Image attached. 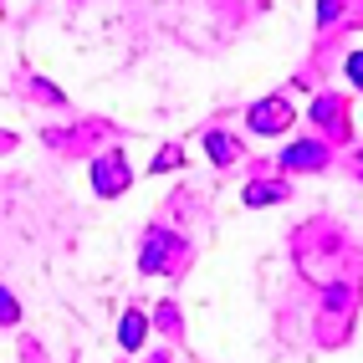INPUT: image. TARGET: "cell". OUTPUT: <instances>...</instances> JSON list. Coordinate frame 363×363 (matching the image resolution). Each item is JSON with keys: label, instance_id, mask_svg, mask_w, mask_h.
<instances>
[{"label": "cell", "instance_id": "4", "mask_svg": "<svg viewBox=\"0 0 363 363\" xmlns=\"http://www.w3.org/2000/svg\"><path fill=\"white\" fill-rule=\"evenodd\" d=\"M164 251H169V235L154 230V235H149V251H143V272H169V266H164Z\"/></svg>", "mask_w": 363, "mask_h": 363}, {"label": "cell", "instance_id": "6", "mask_svg": "<svg viewBox=\"0 0 363 363\" xmlns=\"http://www.w3.org/2000/svg\"><path fill=\"white\" fill-rule=\"evenodd\" d=\"M210 149H215V159H220V164L235 159V149H230V138H225V133H215V138H210Z\"/></svg>", "mask_w": 363, "mask_h": 363}, {"label": "cell", "instance_id": "5", "mask_svg": "<svg viewBox=\"0 0 363 363\" xmlns=\"http://www.w3.org/2000/svg\"><path fill=\"white\" fill-rule=\"evenodd\" d=\"M118 337H123V348H138L143 343V318H138V312H128V318L118 323Z\"/></svg>", "mask_w": 363, "mask_h": 363}, {"label": "cell", "instance_id": "3", "mask_svg": "<svg viewBox=\"0 0 363 363\" xmlns=\"http://www.w3.org/2000/svg\"><path fill=\"white\" fill-rule=\"evenodd\" d=\"M328 159L323 143H307V149H286V169H318Z\"/></svg>", "mask_w": 363, "mask_h": 363}, {"label": "cell", "instance_id": "2", "mask_svg": "<svg viewBox=\"0 0 363 363\" xmlns=\"http://www.w3.org/2000/svg\"><path fill=\"white\" fill-rule=\"evenodd\" d=\"M286 123H292V103H281V98H272L266 108H251V128L256 133H277Z\"/></svg>", "mask_w": 363, "mask_h": 363}, {"label": "cell", "instance_id": "7", "mask_svg": "<svg viewBox=\"0 0 363 363\" xmlns=\"http://www.w3.org/2000/svg\"><path fill=\"white\" fill-rule=\"evenodd\" d=\"M21 318V307H16V297L11 292H0V323H16Z\"/></svg>", "mask_w": 363, "mask_h": 363}, {"label": "cell", "instance_id": "1", "mask_svg": "<svg viewBox=\"0 0 363 363\" xmlns=\"http://www.w3.org/2000/svg\"><path fill=\"white\" fill-rule=\"evenodd\" d=\"M92 184H98V195H118V189L128 184V164H123V154H108L98 169H92Z\"/></svg>", "mask_w": 363, "mask_h": 363}]
</instances>
